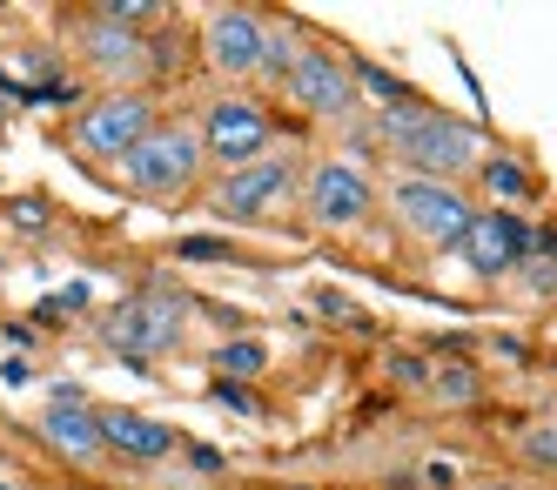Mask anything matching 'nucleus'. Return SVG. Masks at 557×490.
I'll use <instances>...</instances> for the list:
<instances>
[{"label": "nucleus", "mask_w": 557, "mask_h": 490, "mask_svg": "<svg viewBox=\"0 0 557 490\" xmlns=\"http://www.w3.org/2000/svg\"><path fill=\"white\" fill-rule=\"evenodd\" d=\"M476 169H484V188L504 201V209H510V201H531V195H537L531 169H524V161H510V155H484ZM497 201H491V209H497Z\"/></svg>", "instance_id": "obj_16"}, {"label": "nucleus", "mask_w": 557, "mask_h": 490, "mask_svg": "<svg viewBox=\"0 0 557 490\" xmlns=\"http://www.w3.org/2000/svg\"><path fill=\"white\" fill-rule=\"evenodd\" d=\"M148 128H154V101H148L141 88H108V95H95L82 114H74L67 142L82 148L88 161H108V169H122Z\"/></svg>", "instance_id": "obj_4"}, {"label": "nucleus", "mask_w": 557, "mask_h": 490, "mask_svg": "<svg viewBox=\"0 0 557 490\" xmlns=\"http://www.w3.org/2000/svg\"><path fill=\"white\" fill-rule=\"evenodd\" d=\"M389 209H396V222H404L417 242H430V249H444V256L463 249L470 216H476L457 182H430V175H396L389 182Z\"/></svg>", "instance_id": "obj_3"}, {"label": "nucleus", "mask_w": 557, "mask_h": 490, "mask_svg": "<svg viewBox=\"0 0 557 490\" xmlns=\"http://www.w3.org/2000/svg\"><path fill=\"white\" fill-rule=\"evenodd\" d=\"M444 411H470L476 396H484V377H476V363L463 356H444V363H430V383H423Z\"/></svg>", "instance_id": "obj_15"}, {"label": "nucleus", "mask_w": 557, "mask_h": 490, "mask_svg": "<svg viewBox=\"0 0 557 490\" xmlns=\"http://www.w3.org/2000/svg\"><path fill=\"white\" fill-rule=\"evenodd\" d=\"M383 148L404 161L410 175H430V182H457L484 161V135L457 114H436V108H389L383 114Z\"/></svg>", "instance_id": "obj_1"}, {"label": "nucleus", "mask_w": 557, "mask_h": 490, "mask_svg": "<svg viewBox=\"0 0 557 490\" xmlns=\"http://www.w3.org/2000/svg\"><path fill=\"white\" fill-rule=\"evenodd\" d=\"M202 155L209 161H222V175L228 169H249V161H262V155H275V121L249 101V95H222L202 121Z\"/></svg>", "instance_id": "obj_6"}, {"label": "nucleus", "mask_w": 557, "mask_h": 490, "mask_svg": "<svg viewBox=\"0 0 557 490\" xmlns=\"http://www.w3.org/2000/svg\"><path fill=\"white\" fill-rule=\"evenodd\" d=\"M531 242H537V235H531L524 222H517L510 209H476V216H470V235H463V249H457V256H463V269H470V275L497 282V275H510L517 262L531 256Z\"/></svg>", "instance_id": "obj_10"}, {"label": "nucleus", "mask_w": 557, "mask_h": 490, "mask_svg": "<svg viewBox=\"0 0 557 490\" xmlns=\"http://www.w3.org/2000/svg\"><path fill=\"white\" fill-rule=\"evenodd\" d=\"M21 108V81H8V74H0V128H8V114Z\"/></svg>", "instance_id": "obj_27"}, {"label": "nucleus", "mask_w": 557, "mask_h": 490, "mask_svg": "<svg viewBox=\"0 0 557 490\" xmlns=\"http://www.w3.org/2000/svg\"><path fill=\"white\" fill-rule=\"evenodd\" d=\"M283 88H289V101L302 114H349V101H356V68L336 48L302 40V54H296V68H289Z\"/></svg>", "instance_id": "obj_9"}, {"label": "nucleus", "mask_w": 557, "mask_h": 490, "mask_svg": "<svg viewBox=\"0 0 557 490\" xmlns=\"http://www.w3.org/2000/svg\"><path fill=\"white\" fill-rule=\"evenodd\" d=\"M215 370H222L228 383L262 377V370H269V343H262V336H228V343L215 350Z\"/></svg>", "instance_id": "obj_17"}, {"label": "nucleus", "mask_w": 557, "mask_h": 490, "mask_svg": "<svg viewBox=\"0 0 557 490\" xmlns=\"http://www.w3.org/2000/svg\"><path fill=\"white\" fill-rule=\"evenodd\" d=\"M262 27H269V21H262L256 8H215L209 27H202V54H209V68L228 74V81L256 74V61H262Z\"/></svg>", "instance_id": "obj_11"}, {"label": "nucleus", "mask_w": 557, "mask_h": 490, "mask_svg": "<svg viewBox=\"0 0 557 490\" xmlns=\"http://www.w3.org/2000/svg\"><path fill=\"white\" fill-rule=\"evenodd\" d=\"M517 457H524L531 470H557V424H531L524 437H517Z\"/></svg>", "instance_id": "obj_19"}, {"label": "nucleus", "mask_w": 557, "mask_h": 490, "mask_svg": "<svg viewBox=\"0 0 557 490\" xmlns=\"http://www.w3.org/2000/svg\"><path fill=\"white\" fill-rule=\"evenodd\" d=\"M296 188H302L296 161H289V155H262V161H249V169H228V175L215 182L209 209H215L222 222H262L269 209H283Z\"/></svg>", "instance_id": "obj_8"}, {"label": "nucleus", "mask_w": 557, "mask_h": 490, "mask_svg": "<svg viewBox=\"0 0 557 490\" xmlns=\"http://www.w3.org/2000/svg\"><path fill=\"white\" fill-rule=\"evenodd\" d=\"M182 256H188V262H222V256H228V242H215V235H188V242H182Z\"/></svg>", "instance_id": "obj_23"}, {"label": "nucleus", "mask_w": 557, "mask_h": 490, "mask_svg": "<svg viewBox=\"0 0 557 490\" xmlns=\"http://www.w3.org/2000/svg\"><path fill=\"white\" fill-rule=\"evenodd\" d=\"M296 54H302V40H296V27H283V21H269V27H262V61H256V74H269V81H289Z\"/></svg>", "instance_id": "obj_18"}, {"label": "nucleus", "mask_w": 557, "mask_h": 490, "mask_svg": "<svg viewBox=\"0 0 557 490\" xmlns=\"http://www.w3.org/2000/svg\"><path fill=\"white\" fill-rule=\"evenodd\" d=\"M101 424V451H122L128 464H162L175 457V430L154 424V417H135V411H95Z\"/></svg>", "instance_id": "obj_14"}, {"label": "nucleus", "mask_w": 557, "mask_h": 490, "mask_svg": "<svg viewBox=\"0 0 557 490\" xmlns=\"http://www.w3.org/2000/svg\"><path fill=\"white\" fill-rule=\"evenodd\" d=\"M82 54H88V68L101 74V81H148V40H141V27H122V21H108V14H95L88 27H82Z\"/></svg>", "instance_id": "obj_12"}, {"label": "nucleus", "mask_w": 557, "mask_h": 490, "mask_svg": "<svg viewBox=\"0 0 557 490\" xmlns=\"http://www.w3.org/2000/svg\"><path fill=\"white\" fill-rule=\"evenodd\" d=\"M209 396L222 403V411H235V417H256V396H249V383H228V377H222Z\"/></svg>", "instance_id": "obj_22"}, {"label": "nucleus", "mask_w": 557, "mask_h": 490, "mask_svg": "<svg viewBox=\"0 0 557 490\" xmlns=\"http://www.w3.org/2000/svg\"><path fill=\"white\" fill-rule=\"evenodd\" d=\"M108 350L114 356H135V363H154V356H175L182 350V330H188V303L175 290H141L128 296L122 309H108Z\"/></svg>", "instance_id": "obj_5"}, {"label": "nucleus", "mask_w": 557, "mask_h": 490, "mask_svg": "<svg viewBox=\"0 0 557 490\" xmlns=\"http://www.w3.org/2000/svg\"><path fill=\"white\" fill-rule=\"evenodd\" d=\"M82 309H88V282H67V290H54L41 303V316H82Z\"/></svg>", "instance_id": "obj_21"}, {"label": "nucleus", "mask_w": 557, "mask_h": 490, "mask_svg": "<svg viewBox=\"0 0 557 490\" xmlns=\"http://www.w3.org/2000/svg\"><path fill=\"white\" fill-rule=\"evenodd\" d=\"M0 383H14V390H21V383H34V363H21V356H8V363H0Z\"/></svg>", "instance_id": "obj_26"}, {"label": "nucleus", "mask_w": 557, "mask_h": 490, "mask_svg": "<svg viewBox=\"0 0 557 490\" xmlns=\"http://www.w3.org/2000/svg\"><path fill=\"white\" fill-rule=\"evenodd\" d=\"M389 377H396V383H430V363L404 350V356H389Z\"/></svg>", "instance_id": "obj_24"}, {"label": "nucleus", "mask_w": 557, "mask_h": 490, "mask_svg": "<svg viewBox=\"0 0 557 490\" xmlns=\"http://www.w3.org/2000/svg\"><path fill=\"white\" fill-rule=\"evenodd\" d=\"M510 275H517V282H524V290H531V296H557V256H550V249H531V256H524V262H517Z\"/></svg>", "instance_id": "obj_20"}, {"label": "nucleus", "mask_w": 557, "mask_h": 490, "mask_svg": "<svg viewBox=\"0 0 557 490\" xmlns=\"http://www.w3.org/2000/svg\"><path fill=\"white\" fill-rule=\"evenodd\" d=\"M296 195H302V209H309L315 229H363L370 209H376V182L356 169V161H336V155L315 161Z\"/></svg>", "instance_id": "obj_7"}, {"label": "nucleus", "mask_w": 557, "mask_h": 490, "mask_svg": "<svg viewBox=\"0 0 557 490\" xmlns=\"http://www.w3.org/2000/svg\"><path fill=\"white\" fill-rule=\"evenodd\" d=\"M41 437L54 443V451L67 457V464H101L108 451H101V424H95V403H82L67 383L41 403Z\"/></svg>", "instance_id": "obj_13"}, {"label": "nucleus", "mask_w": 557, "mask_h": 490, "mask_svg": "<svg viewBox=\"0 0 557 490\" xmlns=\"http://www.w3.org/2000/svg\"><path fill=\"white\" fill-rule=\"evenodd\" d=\"M188 464L202 470V477H222V470H228V457L215 451V443H188Z\"/></svg>", "instance_id": "obj_25"}, {"label": "nucleus", "mask_w": 557, "mask_h": 490, "mask_svg": "<svg viewBox=\"0 0 557 490\" xmlns=\"http://www.w3.org/2000/svg\"><path fill=\"white\" fill-rule=\"evenodd\" d=\"M202 128L195 121H154V128L135 142V155L122 161L128 188L141 195H188L195 182H202Z\"/></svg>", "instance_id": "obj_2"}, {"label": "nucleus", "mask_w": 557, "mask_h": 490, "mask_svg": "<svg viewBox=\"0 0 557 490\" xmlns=\"http://www.w3.org/2000/svg\"><path fill=\"white\" fill-rule=\"evenodd\" d=\"M0 490H21V483H14V477H0Z\"/></svg>", "instance_id": "obj_28"}]
</instances>
